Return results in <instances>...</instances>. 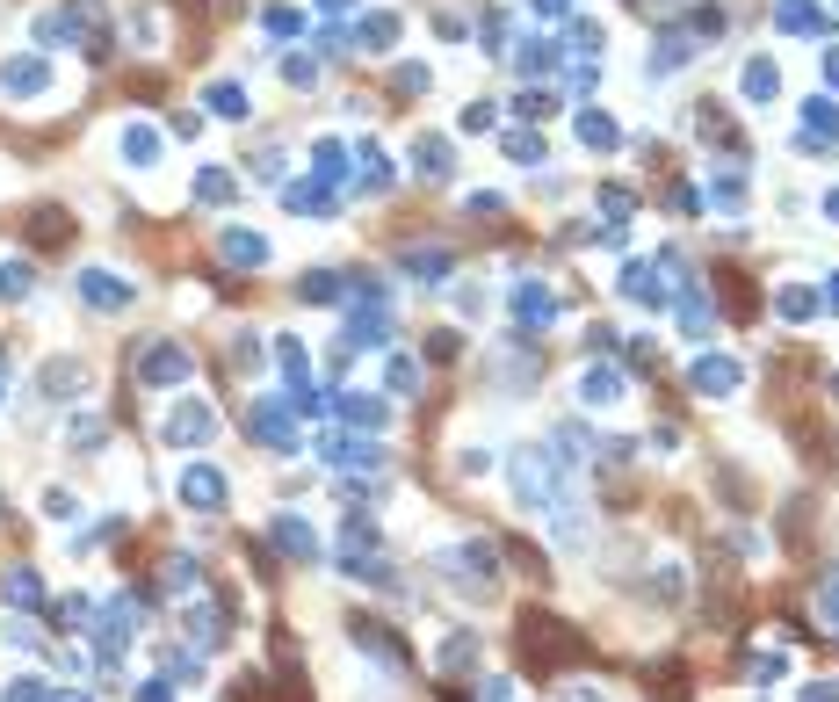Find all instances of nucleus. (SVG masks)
Here are the masks:
<instances>
[{
    "label": "nucleus",
    "mask_w": 839,
    "mask_h": 702,
    "mask_svg": "<svg viewBox=\"0 0 839 702\" xmlns=\"http://www.w3.org/2000/svg\"><path fill=\"white\" fill-rule=\"evenodd\" d=\"M572 630H557V623H543V616H528L521 623V652L528 659H543V666H565V659H586V645H565Z\"/></svg>",
    "instance_id": "f257e3e1"
},
{
    "label": "nucleus",
    "mask_w": 839,
    "mask_h": 702,
    "mask_svg": "<svg viewBox=\"0 0 839 702\" xmlns=\"http://www.w3.org/2000/svg\"><path fill=\"white\" fill-rule=\"evenodd\" d=\"M29 239H37V247H58V239H66V210H29Z\"/></svg>",
    "instance_id": "f03ea898"
},
{
    "label": "nucleus",
    "mask_w": 839,
    "mask_h": 702,
    "mask_svg": "<svg viewBox=\"0 0 839 702\" xmlns=\"http://www.w3.org/2000/svg\"><path fill=\"white\" fill-rule=\"evenodd\" d=\"M181 493H189L196 507H217V478H210V471H189V478H181Z\"/></svg>",
    "instance_id": "7ed1b4c3"
},
{
    "label": "nucleus",
    "mask_w": 839,
    "mask_h": 702,
    "mask_svg": "<svg viewBox=\"0 0 839 702\" xmlns=\"http://www.w3.org/2000/svg\"><path fill=\"white\" fill-rule=\"evenodd\" d=\"M22 290H29V268L8 261V268H0V297H22Z\"/></svg>",
    "instance_id": "20e7f679"
},
{
    "label": "nucleus",
    "mask_w": 839,
    "mask_h": 702,
    "mask_svg": "<svg viewBox=\"0 0 839 702\" xmlns=\"http://www.w3.org/2000/svg\"><path fill=\"white\" fill-rule=\"evenodd\" d=\"M87 297H95V304H123V290L109 276H87Z\"/></svg>",
    "instance_id": "39448f33"
}]
</instances>
